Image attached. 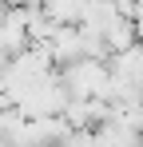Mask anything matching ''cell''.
Listing matches in <instances>:
<instances>
[{
  "instance_id": "obj_1",
  "label": "cell",
  "mask_w": 143,
  "mask_h": 147,
  "mask_svg": "<svg viewBox=\"0 0 143 147\" xmlns=\"http://www.w3.org/2000/svg\"><path fill=\"white\" fill-rule=\"evenodd\" d=\"M107 60H95V56H80V60H72L60 68V84H64V92L68 96H80V99H107Z\"/></svg>"
},
{
  "instance_id": "obj_2",
  "label": "cell",
  "mask_w": 143,
  "mask_h": 147,
  "mask_svg": "<svg viewBox=\"0 0 143 147\" xmlns=\"http://www.w3.org/2000/svg\"><path fill=\"white\" fill-rule=\"evenodd\" d=\"M0 4H20V8H32V4H40V0H0Z\"/></svg>"
}]
</instances>
